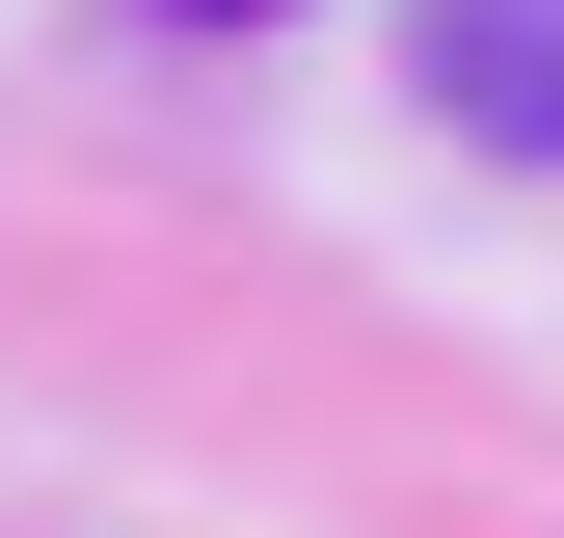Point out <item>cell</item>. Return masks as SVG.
<instances>
[{
	"instance_id": "7a4b0ae2",
	"label": "cell",
	"mask_w": 564,
	"mask_h": 538,
	"mask_svg": "<svg viewBox=\"0 0 564 538\" xmlns=\"http://www.w3.org/2000/svg\"><path fill=\"white\" fill-rule=\"evenodd\" d=\"M162 28H296V0H162Z\"/></svg>"
},
{
	"instance_id": "6da1fadb",
	"label": "cell",
	"mask_w": 564,
	"mask_h": 538,
	"mask_svg": "<svg viewBox=\"0 0 564 538\" xmlns=\"http://www.w3.org/2000/svg\"><path fill=\"white\" fill-rule=\"evenodd\" d=\"M431 134L564 162V0H431Z\"/></svg>"
}]
</instances>
